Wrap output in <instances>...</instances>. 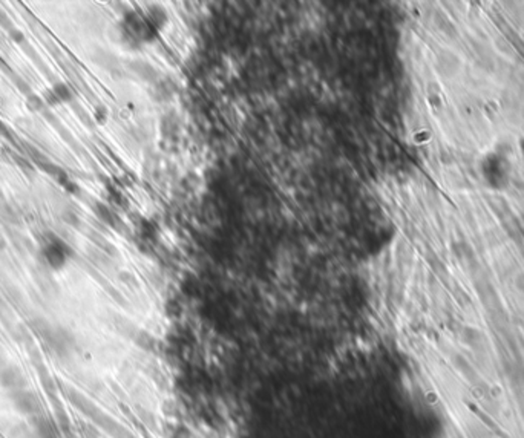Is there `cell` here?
Masks as SVG:
<instances>
[{"label":"cell","mask_w":524,"mask_h":438,"mask_svg":"<svg viewBox=\"0 0 524 438\" xmlns=\"http://www.w3.org/2000/svg\"><path fill=\"white\" fill-rule=\"evenodd\" d=\"M52 94H54V97L57 98V101L58 103H63V101H69L71 98H72V94H71V91H69V87L66 86V84H64V83H55L54 86H52V91H51Z\"/></svg>","instance_id":"2"},{"label":"cell","mask_w":524,"mask_h":438,"mask_svg":"<svg viewBox=\"0 0 524 438\" xmlns=\"http://www.w3.org/2000/svg\"><path fill=\"white\" fill-rule=\"evenodd\" d=\"M41 256L45 262L52 270H61L71 256L69 247L63 242L61 239L51 236L49 239L45 240V244L41 247Z\"/></svg>","instance_id":"1"},{"label":"cell","mask_w":524,"mask_h":438,"mask_svg":"<svg viewBox=\"0 0 524 438\" xmlns=\"http://www.w3.org/2000/svg\"><path fill=\"white\" fill-rule=\"evenodd\" d=\"M37 432L40 438H57V432L55 429L49 425V423H41L37 426Z\"/></svg>","instance_id":"3"}]
</instances>
